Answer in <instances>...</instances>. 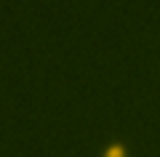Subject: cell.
<instances>
[{
  "mask_svg": "<svg viewBox=\"0 0 160 157\" xmlns=\"http://www.w3.org/2000/svg\"><path fill=\"white\" fill-rule=\"evenodd\" d=\"M102 157H128V149H126V144H123V141H112V144L104 146Z\"/></svg>",
  "mask_w": 160,
  "mask_h": 157,
  "instance_id": "1",
  "label": "cell"
}]
</instances>
